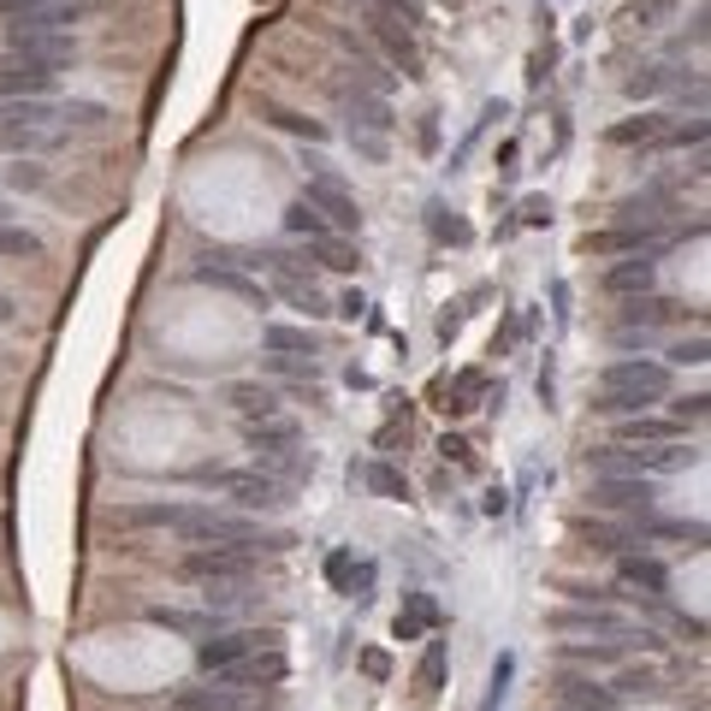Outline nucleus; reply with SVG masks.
<instances>
[{
	"mask_svg": "<svg viewBox=\"0 0 711 711\" xmlns=\"http://www.w3.org/2000/svg\"><path fill=\"white\" fill-rule=\"evenodd\" d=\"M670 398V362H652V355H617L599 374V415H646L652 403Z\"/></svg>",
	"mask_w": 711,
	"mask_h": 711,
	"instance_id": "obj_1",
	"label": "nucleus"
},
{
	"mask_svg": "<svg viewBox=\"0 0 711 711\" xmlns=\"http://www.w3.org/2000/svg\"><path fill=\"white\" fill-rule=\"evenodd\" d=\"M256 576V552H237V545H196L184 557V581H202L220 599H232V587H249Z\"/></svg>",
	"mask_w": 711,
	"mask_h": 711,
	"instance_id": "obj_2",
	"label": "nucleus"
},
{
	"mask_svg": "<svg viewBox=\"0 0 711 711\" xmlns=\"http://www.w3.org/2000/svg\"><path fill=\"white\" fill-rule=\"evenodd\" d=\"M202 480H220L237 499V510H249V516H279L290 504V487L261 475V468H202Z\"/></svg>",
	"mask_w": 711,
	"mask_h": 711,
	"instance_id": "obj_3",
	"label": "nucleus"
},
{
	"mask_svg": "<svg viewBox=\"0 0 711 711\" xmlns=\"http://www.w3.org/2000/svg\"><path fill=\"white\" fill-rule=\"evenodd\" d=\"M593 510L605 516H634V522H646V516L658 510V487L646 475H599L593 480Z\"/></svg>",
	"mask_w": 711,
	"mask_h": 711,
	"instance_id": "obj_4",
	"label": "nucleus"
},
{
	"mask_svg": "<svg viewBox=\"0 0 711 711\" xmlns=\"http://www.w3.org/2000/svg\"><path fill=\"white\" fill-rule=\"evenodd\" d=\"M670 232L658 220H622L611 232H587V256H658Z\"/></svg>",
	"mask_w": 711,
	"mask_h": 711,
	"instance_id": "obj_5",
	"label": "nucleus"
},
{
	"mask_svg": "<svg viewBox=\"0 0 711 711\" xmlns=\"http://www.w3.org/2000/svg\"><path fill=\"white\" fill-rule=\"evenodd\" d=\"M302 202H309V208L321 214V220L333 225L338 237L362 232V208H355V196H350L345 184H338L333 172H314V178H309V196H302Z\"/></svg>",
	"mask_w": 711,
	"mask_h": 711,
	"instance_id": "obj_6",
	"label": "nucleus"
},
{
	"mask_svg": "<svg viewBox=\"0 0 711 711\" xmlns=\"http://www.w3.org/2000/svg\"><path fill=\"white\" fill-rule=\"evenodd\" d=\"M208 676H214V688H232V694H244V688H273V682H285V646L249 652V658H237V664L208 670Z\"/></svg>",
	"mask_w": 711,
	"mask_h": 711,
	"instance_id": "obj_7",
	"label": "nucleus"
},
{
	"mask_svg": "<svg viewBox=\"0 0 711 711\" xmlns=\"http://www.w3.org/2000/svg\"><path fill=\"white\" fill-rule=\"evenodd\" d=\"M367 30H374V42L391 54V66H398L403 78H422V42H415L410 24H398V12L374 7V12H367Z\"/></svg>",
	"mask_w": 711,
	"mask_h": 711,
	"instance_id": "obj_8",
	"label": "nucleus"
},
{
	"mask_svg": "<svg viewBox=\"0 0 711 711\" xmlns=\"http://www.w3.org/2000/svg\"><path fill=\"white\" fill-rule=\"evenodd\" d=\"M60 72L42 66V60H24V54H0V101H48Z\"/></svg>",
	"mask_w": 711,
	"mask_h": 711,
	"instance_id": "obj_9",
	"label": "nucleus"
},
{
	"mask_svg": "<svg viewBox=\"0 0 711 711\" xmlns=\"http://www.w3.org/2000/svg\"><path fill=\"white\" fill-rule=\"evenodd\" d=\"M267 646H279V634H273V629L208 634V641L196 646V664H202V670H220V664H237V658H249V652H267Z\"/></svg>",
	"mask_w": 711,
	"mask_h": 711,
	"instance_id": "obj_10",
	"label": "nucleus"
},
{
	"mask_svg": "<svg viewBox=\"0 0 711 711\" xmlns=\"http://www.w3.org/2000/svg\"><path fill=\"white\" fill-rule=\"evenodd\" d=\"M345 119H350V131H362V137H391V101L386 95H374V89H350L345 95Z\"/></svg>",
	"mask_w": 711,
	"mask_h": 711,
	"instance_id": "obj_11",
	"label": "nucleus"
},
{
	"mask_svg": "<svg viewBox=\"0 0 711 711\" xmlns=\"http://www.w3.org/2000/svg\"><path fill=\"white\" fill-rule=\"evenodd\" d=\"M670 113H641V119H622L605 131V143H617V148H664V137H670Z\"/></svg>",
	"mask_w": 711,
	"mask_h": 711,
	"instance_id": "obj_12",
	"label": "nucleus"
},
{
	"mask_svg": "<svg viewBox=\"0 0 711 711\" xmlns=\"http://www.w3.org/2000/svg\"><path fill=\"white\" fill-rule=\"evenodd\" d=\"M196 285L232 290V297H244V302H249V309H267V285H256V279H244L237 267H214V261H202V267H196Z\"/></svg>",
	"mask_w": 711,
	"mask_h": 711,
	"instance_id": "obj_13",
	"label": "nucleus"
},
{
	"mask_svg": "<svg viewBox=\"0 0 711 711\" xmlns=\"http://www.w3.org/2000/svg\"><path fill=\"white\" fill-rule=\"evenodd\" d=\"M557 706H576V711H617L622 694L599 688V682H581V676H557Z\"/></svg>",
	"mask_w": 711,
	"mask_h": 711,
	"instance_id": "obj_14",
	"label": "nucleus"
},
{
	"mask_svg": "<svg viewBox=\"0 0 711 711\" xmlns=\"http://www.w3.org/2000/svg\"><path fill=\"white\" fill-rule=\"evenodd\" d=\"M652 285H658V267H652V256L617 261L611 273H605V290H611V297H646Z\"/></svg>",
	"mask_w": 711,
	"mask_h": 711,
	"instance_id": "obj_15",
	"label": "nucleus"
},
{
	"mask_svg": "<svg viewBox=\"0 0 711 711\" xmlns=\"http://www.w3.org/2000/svg\"><path fill=\"white\" fill-rule=\"evenodd\" d=\"M688 427L682 422H658V415H622L617 444H676Z\"/></svg>",
	"mask_w": 711,
	"mask_h": 711,
	"instance_id": "obj_16",
	"label": "nucleus"
},
{
	"mask_svg": "<svg viewBox=\"0 0 711 711\" xmlns=\"http://www.w3.org/2000/svg\"><path fill=\"white\" fill-rule=\"evenodd\" d=\"M244 434H249V451H256V463H261V456H273V451H290V444H302L297 422H285V415H273V422H249Z\"/></svg>",
	"mask_w": 711,
	"mask_h": 711,
	"instance_id": "obj_17",
	"label": "nucleus"
},
{
	"mask_svg": "<svg viewBox=\"0 0 711 711\" xmlns=\"http://www.w3.org/2000/svg\"><path fill=\"white\" fill-rule=\"evenodd\" d=\"M622 587H641L646 599H664L670 569L658 564V557H622Z\"/></svg>",
	"mask_w": 711,
	"mask_h": 711,
	"instance_id": "obj_18",
	"label": "nucleus"
},
{
	"mask_svg": "<svg viewBox=\"0 0 711 711\" xmlns=\"http://www.w3.org/2000/svg\"><path fill=\"white\" fill-rule=\"evenodd\" d=\"M427 629H439V605L427 599V593H410V605L398 611V622H391V634H398V641H422Z\"/></svg>",
	"mask_w": 711,
	"mask_h": 711,
	"instance_id": "obj_19",
	"label": "nucleus"
},
{
	"mask_svg": "<svg viewBox=\"0 0 711 711\" xmlns=\"http://www.w3.org/2000/svg\"><path fill=\"white\" fill-rule=\"evenodd\" d=\"M552 622L569 629V634H629V622H622L617 611H599V605H593V611H557Z\"/></svg>",
	"mask_w": 711,
	"mask_h": 711,
	"instance_id": "obj_20",
	"label": "nucleus"
},
{
	"mask_svg": "<svg viewBox=\"0 0 711 711\" xmlns=\"http://www.w3.org/2000/svg\"><path fill=\"white\" fill-rule=\"evenodd\" d=\"M225 398H232V410L244 415V427L249 422H273L279 415V391H267V386H232Z\"/></svg>",
	"mask_w": 711,
	"mask_h": 711,
	"instance_id": "obj_21",
	"label": "nucleus"
},
{
	"mask_svg": "<svg viewBox=\"0 0 711 711\" xmlns=\"http://www.w3.org/2000/svg\"><path fill=\"white\" fill-rule=\"evenodd\" d=\"M576 533H581V540H587V545H599V552H629V545L634 540H641V528H634V522H576Z\"/></svg>",
	"mask_w": 711,
	"mask_h": 711,
	"instance_id": "obj_22",
	"label": "nucleus"
},
{
	"mask_svg": "<svg viewBox=\"0 0 711 711\" xmlns=\"http://www.w3.org/2000/svg\"><path fill=\"white\" fill-rule=\"evenodd\" d=\"M309 256L321 261V267H333V273H350V267L362 261V256H355V244H350V237H338V232L309 237Z\"/></svg>",
	"mask_w": 711,
	"mask_h": 711,
	"instance_id": "obj_23",
	"label": "nucleus"
},
{
	"mask_svg": "<svg viewBox=\"0 0 711 711\" xmlns=\"http://www.w3.org/2000/svg\"><path fill=\"white\" fill-rule=\"evenodd\" d=\"M267 350L273 355H314L321 338H314L309 326H267Z\"/></svg>",
	"mask_w": 711,
	"mask_h": 711,
	"instance_id": "obj_24",
	"label": "nucleus"
},
{
	"mask_svg": "<svg viewBox=\"0 0 711 711\" xmlns=\"http://www.w3.org/2000/svg\"><path fill=\"white\" fill-rule=\"evenodd\" d=\"M0 143H7L12 155H48V148H60V131H48V125H24V131H0Z\"/></svg>",
	"mask_w": 711,
	"mask_h": 711,
	"instance_id": "obj_25",
	"label": "nucleus"
},
{
	"mask_svg": "<svg viewBox=\"0 0 711 711\" xmlns=\"http://www.w3.org/2000/svg\"><path fill=\"white\" fill-rule=\"evenodd\" d=\"M172 706H178V711H232V706H237V694H232V688H214V682H208V688L178 694Z\"/></svg>",
	"mask_w": 711,
	"mask_h": 711,
	"instance_id": "obj_26",
	"label": "nucleus"
},
{
	"mask_svg": "<svg viewBox=\"0 0 711 711\" xmlns=\"http://www.w3.org/2000/svg\"><path fill=\"white\" fill-rule=\"evenodd\" d=\"M362 480L379 492V499H410V480H403L391 463H367V468H362Z\"/></svg>",
	"mask_w": 711,
	"mask_h": 711,
	"instance_id": "obj_27",
	"label": "nucleus"
},
{
	"mask_svg": "<svg viewBox=\"0 0 711 711\" xmlns=\"http://www.w3.org/2000/svg\"><path fill=\"white\" fill-rule=\"evenodd\" d=\"M267 113H273V125L290 131V137H309V143H326V137H333L321 119H302V113H290V107H267Z\"/></svg>",
	"mask_w": 711,
	"mask_h": 711,
	"instance_id": "obj_28",
	"label": "nucleus"
},
{
	"mask_svg": "<svg viewBox=\"0 0 711 711\" xmlns=\"http://www.w3.org/2000/svg\"><path fill=\"white\" fill-rule=\"evenodd\" d=\"M622 314H629V326H641V333H646V326L670 321V314H676V302H664V297H634Z\"/></svg>",
	"mask_w": 711,
	"mask_h": 711,
	"instance_id": "obj_29",
	"label": "nucleus"
},
{
	"mask_svg": "<svg viewBox=\"0 0 711 711\" xmlns=\"http://www.w3.org/2000/svg\"><path fill=\"white\" fill-rule=\"evenodd\" d=\"M285 225H290V232H297V237H326V232H333V225H326V220H321V214H314V208H309V202H302V196H297V202H290V208H285Z\"/></svg>",
	"mask_w": 711,
	"mask_h": 711,
	"instance_id": "obj_30",
	"label": "nucleus"
},
{
	"mask_svg": "<svg viewBox=\"0 0 711 711\" xmlns=\"http://www.w3.org/2000/svg\"><path fill=\"white\" fill-rule=\"evenodd\" d=\"M148 622H160V629H178V634H202V641L214 634V617H190V611H148Z\"/></svg>",
	"mask_w": 711,
	"mask_h": 711,
	"instance_id": "obj_31",
	"label": "nucleus"
},
{
	"mask_svg": "<svg viewBox=\"0 0 711 711\" xmlns=\"http://www.w3.org/2000/svg\"><path fill=\"white\" fill-rule=\"evenodd\" d=\"M427 225H434V237H439V244H468V225L456 220L451 208H439V202L427 208Z\"/></svg>",
	"mask_w": 711,
	"mask_h": 711,
	"instance_id": "obj_32",
	"label": "nucleus"
},
{
	"mask_svg": "<svg viewBox=\"0 0 711 711\" xmlns=\"http://www.w3.org/2000/svg\"><path fill=\"white\" fill-rule=\"evenodd\" d=\"M0 256H42V237L24 225H0Z\"/></svg>",
	"mask_w": 711,
	"mask_h": 711,
	"instance_id": "obj_33",
	"label": "nucleus"
},
{
	"mask_svg": "<svg viewBox=\"0 0 711 711\" xmlns=\"http://www.w3.org/2000/svg\"><path fill=\"white\" fill-rule=\"evenodd\" d=\"M444 682V641H427V652H422V688L434 694Z\"/></svg>",
	"mask_w": 711,
	"mask_h": 711,
	"instance_id": "obj_34",
	"label": "nucleus"
},
{
	"mask_svg": "<svg viewBox=\"0 0 711 711\" xmlns=\"http://www.w3.org/2000/svg\"><path fill=\"white\" fill-rule=\"evenodd\" d=\"M706 333H694V338H682V345L676 350H670V362H676V367H706Z\"/></svg>",
	"mask_w": 711,
	"mask_h": 711,
	"instance_id": "obj_35",
	"label": "nucleus"
},
{
	"mask_svg": "<svg viewBox=\"0 0 711 711\" xmlns=\"http://www.w3.org/2000/svg\"><path fill=\"white\" fill-rule=\"evenodd\" d=\"M658 89H670V72H664V66H652V72H641V78H629V95H658Z\"/></svg>",
	"mask_w": 711,
	"mask_h": 711,
	"instance_id": "obj_36",
	"label": "nucleus"
},
{
	"mask_svg": "<svg viewBox=\"0 0 711 711\" xmlns=\"http://www.w3.org/2000/svg\"><path fill=\"white\" fill-rule=\"evenodd\" d=\"M706 403H711L706 391H694V398H682V403H676V422H682V427H700V422H706Z\"/></svg>",
	"mask_w": 711,
	"mask_h": 711,
	"instance_id": "obj_37",
	"label": "nucleus"
},
{
	"mask_svg": "<svg viewBox=\"0 0 711 711\" xmlns=\"http://www.w3.org/2000/svg\"><path fill=\"white\" fill-rule=\"evenodd\" d=\"M350 148H355V155H367V160H386L391 155L386 137H362V131H350Z\"/></svg>",
	"mask_w": 711,
	"mask_h": 711,
	"instance_id": "obj_38",
	"label": "nucleus"
},
{
	"mask_svg": "<svg viewBox=\"0 0 711 711\" xmlns=\"http://www.w3.org/2000/svg\"><path fill=\"white\" fill-rule=\"evenodd\" d=\"M60 119H66V125H72V119H78V125H95L101 107H95V101H66V107H60Z\"/></svg>",
	"mask_w": 711,
	"mask_h": 711,
	"instance_id": "obj_39",
	"label": "nucleus"
},
{
	"mask_svg": "<svg viewBox=\"0 0 711 711\" xmlns=\"http://www.w3.org/2000/svg\"><path fill=\"white\" fill-rule=\"evenodd\" d=\"M350 569H355V557H350V552H333V557H326V581H333V587H345Z\"/></svg>",
	"mask_w": 711,
	"mask_h": 711,
	"instance_id": "obj_40",
	"label": "nucleus"
},
{
	"mask_svg": "<svg viewBox=\"0 0 711 711\" xmlns=\"http://www.w3.org/2000/svg\"><path fill=\"white\" fill-rule=\"evenodd\" d=\"M439 451H444V463H456V468H468V463H475V451H468L463 439H451V434L439 439Z\"/></svg>",
	"mask_w": 711,
	"mask_h": 711,
	"instance_id": "obj_41",
	"label": "nucleus"
},
{
	"mask_svg": "<svg viewBox=\"0 0 711 711\" xmlns=\"http://www.w3.org/2000/svg\"><path fill=\"white\" fill-rule=\"evenodd\" d=\"M706 42V7H694V24L676 36V48H700Z\"/></svg>",
	"mask_w": 711,
	"mask_h": 711,
	"instance_id": "obj_42",
	"label": "nucleus"
},
{
	"mask_svg": "<svg viewBox=\"0 0 711 711\" xmlns=\"http://www.w3.org/2000/svg\"><path fill=\"white\" fill-rule=\"evenodd\" d=\"M522 220H528V225H552V202H545V196H533L528 208H522Z\"/></svg>",
	"mask_w": 711,
	"mask_h": 711,
	"instance_id": "obj_43",
	"label": "nucleus"
},
{
	"mask_svg": "<svg viewBox=\"0 0 711 711\" xmlns=\"http://www.w3.org/2000/svg\"><path fill=\"white\" fill-rule=\"evenodd\" d=\"M7 184H18V190H36V184H42V167H12V172H7Z\"/></svg>",
	"mask_w": 711,
	"mask_h": 711,
	"instance_id": "obj_44",
	"label": "nucleus"
},
{
	"mask_svg": "<svg viewBox=\"0 0 711 711\" xmlns=\"http://www.w3.org/2000/svg\"><path fill=\"white\" fill-rule=\"evenodd\" d=\"M48 7V0H0V18H24V12Z\"/></svg>",
	"mask_w": 711,
	"mask_h": 711,
	"instance_id": "obj_45",
	"label": "nucleus"
},
{
	"mask_svg": "<svg viewBox=\"0 0 711 711\" xmlns=\"http://www.w3.org/2000/svg\"><path fill=\"white\" fill-rule=\"evenodd\" d=\"M422 148H439V125H434V113L422 119Z\"/></svg>",
	"mask_w": 711,
	"mask_h": 711,
	"instance_id": "obj_46",
	"label": "nucleus"
},
{
	"mask_svg": "<svg viewBox=\"0 0 711 711\" xmlns=\"http://www.w3.org/2000/svg\"><path fill=\"white\" fill-rule=\"evenodd\" d=\"M7 321H12V297L0 290V326H7Z\"/></svg>",
	"mask_w": 711,
	"mask_h": 711,
	"instance_id": "obj_47",
	"label": "nucleus"
},
{
	"mask_svg": "<svg viewBox=\"0 0 711 711\" xmlns=\"http://www.w3.org/2000/svg\"><path fill=\"white\" fill-rule=\"evenodd\" d=\"M557 711H576V706H557Z\"/></svg>",
	"mask_w": 711,
	"mask_h": 711,
	"instance_id": "obj_48",
	"label": "nucleus"
},
{
	"mask_svg": "<svg viewBox=\"0 0 711 711\" xmlns=\"http://www.w3.org/2000/svg\"><path fill=\"white\" fill-rule=\"evenodd\" d=\"M232 711H237V706H232ZM267 711H273V706H267Z\"/></svg>",
	"mask_w": 711,
	"mask_h": 711,
	"instance_id": "obj_49",
	"label": "nucleus"
},
{
	"mask_svg": "<svg viewBox=\"0 0 711 711\" xmlns=\"http://www.w3.org/2000/svg\"><path fill=\"white\" fill-rule=\"evenodd\" d=\"M540 7H545V0H540Z\"/></svg>",
	"mask_w": 711,
	"mask_h": 711,
	"instance_id": "obj_50",
	"label": "nucleus"
}]
</instances>
